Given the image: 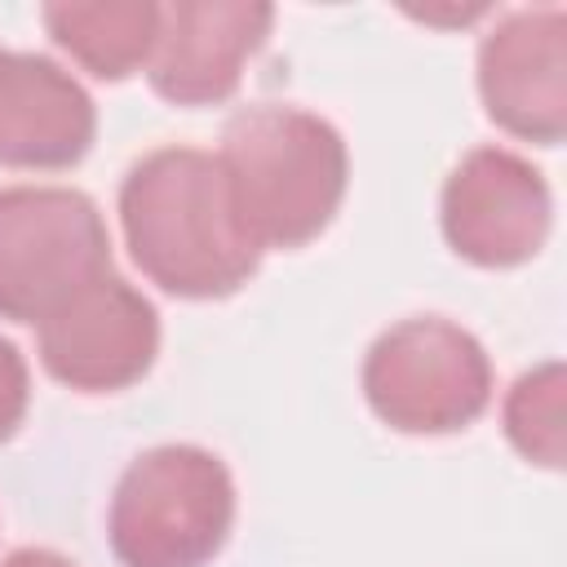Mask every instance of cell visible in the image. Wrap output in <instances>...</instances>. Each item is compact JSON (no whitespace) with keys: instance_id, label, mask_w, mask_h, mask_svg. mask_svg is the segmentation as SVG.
<instances>
[{"instance_id":"obj_1","label":"cell","mask_w":567,"mask_h":567,"mask_svg":"<svg viewBox=\"0 0 567 567\" xmlns=\"http://www.w3.org/2000/svg\"><path fill=\"white\" fill-rule=\"evenodd\" d=\"M120 230L137 270L186 301L230 297L261 266L221 159L199 146L146 151L124 173Z\"/></svg>"},{"instance_id":"obj_2","label":"cell","mask_w":567,"mask_h":567,"mask_svg":"<svg viewBox=\"0 0 567 567\" xmlns=\"http://www.w3.org/2000/svg\"><path fill=\"white\" fill-rule=\"evenodd\" d=\"M235 208L257 248H301L319 239L350 182L346 137L315 111L257 102L226 120L217 151Z\"/></svg>"},{"instance_id":"obj_3","label":"cell","mask_w":567,"mask_h":567,"mask_svg":"<svg viewBox=\"0 0 567 567\" xmlns=\"http://www.w3.org/2000/svg\"><path fill=\"white\" fill-rule=\"evenodd\" d=\"M235 527V478L199 443H159L115 483L106 536L120 567H208Z\"/></svg>"},{"instance_id":"obj_4","label":"cell","mask_w":567,"mask_h":567,"mask_svg":"<svg viewBox=\"0 0 567 567\" xmlns=\"http://www.w3.org/2000/svg\"><path fill=\"white\" fill-rule=\"evenodd\" d=\"M111 275V235L75 186H0V319L44 323Z\"/></svg>"},{"instance_id":"obj_5","label":"cell","mask_w":567,"mask_h":567,"mask_svg":"<svg viewBox=\"0 0 567 567\" xmlns=\"http://www.w3.org/2000/svg\"><path fill=\"white\" fill-rule=\"evenodd\" d=\"M368 408L403 434H452L492 403V359L474 332L443 315L385 328L363 359Z\"/></svg>"},{"instance_id":"obj_6","label":"cell","mask_w":567,"mask_h":567,"mask_svg":"<svg viewBox=\"0 0 567 567\" xmlns=\"http://www.w3.org/2000/svg\"><path fill=\"white\" fill-rule=\"evenodd\" d=\"M443 239L456 257L505 270L532 261L554 226V195L545 173L505 146H474L447 173L439 195Z\"/></svg>"},{"instance_id":"obj_7","label":"cell","mask_w":567,"mask_h":567,"mask_svg":"<svg viewBox=\"0 0 567 567\" xmlns=\"http://www.w3.org/2000/svg\"><path fill=\"white\" fill-rule=\"evenodd\" d=\"M35 350L53 381L80 394H115L151 372L159 354V315L111 270L35 323Z\"/></svg>"},{"instance_id":"obj_8","label":"cell","mask_w":567,"mask_h":567,"mask_svg":"<svg viewBox=\"0 0 567 567\" xmlns=\"http://www.w3.org/2000/svg\"><path fill=\"white\" fill-rule=\"evenodd\" d=\"M478 97L509 137L558 146L567 133V13L514 9L478 40Z\"/></svg>"},{"instance_id":"obj_9","label":"cell","mask_w":567,"mask_h":567,"mask_svg":"<svg viewBox=\"0 0 567 567\" xmlns=\"http://www.w3.org/2000/svg\"><path fill=\"white\" fill-rule=\"evenodd\" d=\"M275 9L261 0H173L159 4V35L146 58L151 89L173 106H217L244 62L266 44Z\"/></svg>"},{"instance_id":"obj_10","label":"cell","mask_w":567,"mask_h":567,"mask_svg":"<svg viewBox=\"0 0 567 567\" xmlns=\"http://www.w3.org/2000/svg\"><path fill=\"white\" fill-rule=\"evenodd\" d=\"M93 133L97 106L66 66L0 44V164L71 168L89 155Z\"/></svg>"},{"instance_id":"obj_11","label":"cell","mask_w":567,"mask_h":567,"mask_svg":"<svg viewBox=\"0 0 567 567\" xmlns=\"http://www.w3.org/2000/svg\"><path fill=\"white\" fill-rule=\"evenodd\" d=\"M44 31L97 80H124L146 66L159 35V4L151 0H58L40 9Z\"/></svg>"},{"instance_id":"obj_12","label":"cell","mask_w":567,"mask_h":567,"mask_svg":"<svg viewBox=\"0 0 567 567\" xmlns=\"http://www.w3.org/2000/svg\"><path fill=\"white\" fill-rule=\"evenodd\" d=\"M563 412H567V372H563L558 359H545V363H536L532 372H523V377L509 385L505 408H501L505 439H509L514 452L527 456L532 465L558 470L563 456H567V425H563Z\"/></svg>"},{"instance_id":"obj_13","label":"cell","mask_w":567,"mask_h":567,"mask_svg":"<svg viewBox=\"0 0 567 567\" xmlns=\"http://www.w3.org/2000/svg\"><path fill=\"white\" fill-rule=\"evenodd\" d=\"M31 403V372L27 359L18 354V346L9 337H0V443L13 439V430L22 425Z\"/></svg>"},{"instance_id":"obj_14","label":"cell","mask_w":567,"mask_h":567,"mask_svg":"<svg viewBox=\"0 0 567 567\" xmlns=\"http://www.w3.org/2000/svg\"><path fill=\"white\" fill-rule=\"evenodd\" d=\"M0 567H75V563L62 558L58 549H35V545H27V549H13Z\"/></svg>"}]
</instances>
